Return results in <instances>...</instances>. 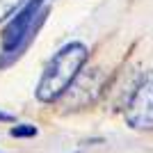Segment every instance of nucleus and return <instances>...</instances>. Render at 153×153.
Segmentation results:
<instances>
[{
	"instance_id": "f257e3e1",
	"label": "nucleus",
	"mask_w": 153,
	"mask_h": 153,
	"mask_svg": "<svg viewBox=\"0 0 153 153\" xmlns=\"http://www.w3.org/2000/svg\"><path fill=\"white\" fill-rule=\"evenodd\" d=\"M89 57V51L85 44L71 41V44L62 46L55 57L48 62L44 76L37 85V98L41 103H53L59 101L64 91L71 87V82L78 78V73L82 71L85 62Z\"/></svg>"
},
{
	"instance_id": "f03ea898",
	"label": "nucleus",
	"mask_w": 153,
	"mask_h": 153,
	"mask_svg": "<svg viewBox=\"0 0 153 153\" xmlns=\"http://www.w3.org/2000/svg\"><path fill=\"white\" fill-rule=\"evenodd\" d=\"M46 0H27L21 7L16 16L9 21V25L2 32V51H5V59L0 64H9L16 57L27 51V46L32 44V39L37 37V30L44 25L48 7H44Z\"/></svg>"
},
{
	"instance_id": "7ed1b4c3",
	"label": "nucleus",
	"mask_w": 153,
	"mask_h": 153,
	"mask_svg": "<svg viewBox=\"0 0 153 153\" xmlns=\"http://www.w3.org/2000/svg\"><path fill=\"white\" fill-rule=\"evenodd\" d=\"M126 121L135 130H153V69L142 76L128 98Z\"/></svg>"
},
{
	"instance_id": "20e7f679",
	"label": "nucleus",
	"mask_w": 153,
	"mask_h": 153,
	"mask_svg": "<svg viewBox=\"0 0 153 153\" xmlns=\"http://www.w3.org/2000/svg\"><path fill=\"white\" fill-rule=\"evenodd\" d=\"M103 89H105V73L101 69H85L64 91L62 105L66 110H82L98 101Z\"/></svg>"
},
{
	"instance_id": "39448f33",
	"label": "nucleus",
	"mask_w": 153,
	"mask_h": 153,
	"mask_svg": "<svg viewBox=\"0 0 153 153\" xmlns=\"http://www.w3.org/2000/svg\"><path fill=\"white\" fill-rule=\"evenodd\" d=\"M23 5H25V0H0V21L9 19V16Z\"/></svg>"
},
{
	"instance_id": "423d86ee",
	"label": "nucleus",
	"mask_w": 153,
	"mask_h": 153,
	"mask_svg": "<svg viewBox=\"0 0 153 153\" xmlns=\"http://www.w3.org/2000/svg\"><path fill=\"white\" fill-rule=\"evenodd\" d=\"M9 133H12V137H34L37 128L30 126V123H21V126H14Z\"/></svg>"
},
{
	"instance_id": "0eeeda50",
	"label": "nucleus",
	"mask_w": 153,
	"mask_h": 153,
	"mask_svg": "<svg viewBox=\"0 0 153 153\" xmlns=\"http://www.w3.org/2000/svg\"><path fill=\"white\" fill-rule=\"evenodd\" d=\"M14 117L12 114H7V112H0V121H12Z\"/></svg>"
}]
</instances>
